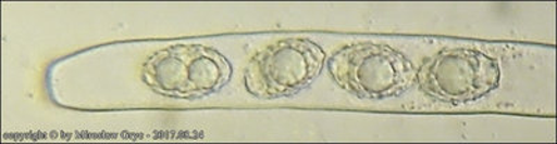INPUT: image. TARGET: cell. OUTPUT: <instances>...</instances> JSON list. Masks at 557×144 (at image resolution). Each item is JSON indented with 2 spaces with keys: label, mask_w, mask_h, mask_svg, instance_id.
<instances>
[{
  "label": "cell",
  "mask_w": 557,
  "mask_h": 144,
  "mask_svg": "<svg viewBox=\"0 0 557 144\" xmlns=\"http://www.w3.org/2000/svg\"><path fill=\"white\" fill-rule=\"evenodd\" d=\"M232 76L226 56L198 43H178L153 52L141 68L143 82L153 93L177 101H197L221 92Z\"/></svg>",
  "instance_id": "1"
},
{
  "label": "cell",
  "mask_w": 557,
  "mask_h": 144,
  "mask_svg": "<svg viewBox=\"0 0 557 144\" xmlns=\"http://www.w3.org/2000/svg\"><path fill=\"white\" fill-rule=\"evenodd\" d=\"M336 86L358 99L400 97L417 86V67L405 53L387 44H345L326 60Z\"/></svg>",
  "instance_id": "2"
},
{
  "label": "cell",
  "mask_w": 557,
  "mask_h": 144,
  "mask_svg": "<svg viewBox=\"0 0 557 144\" xmlns=\"http://www.w3.org/2000/svg\"><path fill=\"white\" fill-rule=\"evenodd\" d=\"M325 64V51L312 39H278L248 60L244 87L261 101L296 96L317 81Z\"/></svg>",
  "instance_id": "3"
},
{
  "label": "cell",
  "mask_w": 557,
  "mask_h": 144,
  "mask_svg": "<svg viewBox=\"0 0 557 144\" xmlns=\"http://www.w3.org/2000/svg\"><path fill=\"white\" fill-rule=\"evenodd\" d=\"M496 58L475 49H444L417 68V86L428 97L449 104L480 101L500 86Z\"/></svg>",
  "instance_id": "4"
}]
</instances>
